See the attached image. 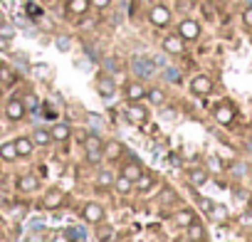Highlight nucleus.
I'll list each match as a JSON object with an SVG mask.
<instances>
[{
  "label": "nucleus",
  "instance_id": "nucleus-1",
  "mask_svg": "<svg viewBox=\"0 0 252 242\" xmlns=\"http://www.w3.org/2000/svg\"><path fill=\"white\" fill-rule=\"evenodd\" d=\"M126 119H129L134 126H144L146 121H149V111H146V106H141L139 101H131V106L126 109Z\"/></svg>",
  "mask_w": 252,
  "mask_h": 242
},
{
  "label": "nucleus",
  "instance_id": "nucleus-2",
  "mask_svg": "<svg viewBox=\"0 0 252 242\" xmlns=\"http://www.w3.org/2000/svg\"><path fill=\"white\" fill-rule=\"evenodd\" d=\"M149 20H151L156 28H166V25L171 23V13H168L166 5H154L151 13H149Z\"/></svg>",
  "mask_w": 252,
  "mask_h": 242
},
{
  "label": "nucleus",
  "instance_id": "nucleus-3",
  "mask_svg": "<svg viewBox=\"0 0 252 242\" xmlns=\"http://www.w3.org/2000/svg\"><path fill=\"white\" fill-rule=\"evenodd\" d=\"M82 215H84V220H87V222L96 225V222H101V220H104V208H101L99 203H87V205H84V210H82Z\"/></svg>",
  "mask_w": 252,
  "mask_h": 242
},
{
  "label": "nucleus",
  "instance_id": "nucleus-4",
  "mask_svg": "<svg viewBox=\"0 0 252 242\" xmlns=\"http://www.w3.org/2000/svg\"><path fill=\"white\" fill-rule=\"evenodd\" d=\"M178 35H181L183 40H198L200 25H198L195 20H183V23L178 25Z\"/></svg>",
  "mask_w": 252,
  "mask_h": 242
},
{
  "label": "nucleus",
  "instance_id": "nucleus-5",
  "mask_svg": "<svg viewBox=\"0 0 252 242\" xmlns=\"http://www.w3.org/2000/svg\"><path fill=\"white\" fill-rule=\"evenodd\" d=\"M190 89H193V94H198V96H205V94H210V89H213V82H210V77H205V74H198V77L190 82Z\"/></svg>",
  "mask_w": 252,
  "mask_h": 242
},
{
  "label": "nucleus",
  "instance_id": "nucleus-6",
  "mask_svg": "<svg viewBox=\"0 0 252 242\" xmlns=\"http://www.w3.org/2000/svg\"><path fill=\"white\" fill-rule=\"evenodd\" d=\"M25 104H23V99H10L8 101V106H5V114H8V119L10 121H20L23 116H25Z\"/></svg>",
  "mask_w": 252,
  "mask_h": 242
},
{
  "label": "nucleus",
  "instance_id": "nucleus-7",
  "mask_svg": "<svg viewBox=\"0 0 252 242\" xmlns=\"http://www.w3.org/2000/svg\"><path fill=\"white\" fill-rule=\"evenodd\" d=\"M37 188H40V178H37L35 173H25V176L18 178V190H20V193H32V190H37Z\"/></svg>",
  "mask_w": 252,
  "mask_h": 242
},
{
  "label": "nucleus",
  "instance_id": "nucleus-8",
  "mask_svg": "<svg viewBox=\"0 0 252 242\" xmlns=\"http://www.w3.org/2000/svg\"><path fill=\"white\" fill-rule=\"evenodd\" d=\"M124 94H126V99H129V101H141L146 96V87L141 82H129V84H126V89H124Z\"/></svg>",
  "mask_w": 252,
  "mask_h": 242
},
{
  "label": "nucleus",
  "instance_id": "nucleus-9",
  "mask_svg": "<svg viewBox=\"0 0 252 242\" xmlns=\"http://www.w3.org/2000/svg\"><path fill=\"white\" fill-rule=\"evenodd\" d=\"M62 200H64V193H62L60 188H52V190H47V193H45L42 205H45L47 210H55V208H60V205H62Z\"/></svg>",
  "mask_w": 252,
  "mask_h": 242
},
{
  "label": "nucleus",
  "instance_id": "nucleus-10",
  "mask_svg": "<svg viewBox=\"0 0 252 242\" xmlns=\"http://www.w3.org/2000/svg\"><path fill=\"white\" fill-rule=\"evenodd\" d=\"M183 37L181 35H168V37H163V50L168 52V55H181L183 52Z\"/></svg>",
  "mask_w": 252,
  "mask_h": 242
},
{
  "label": "nucleus",
  "instance_id": "nucleus-11",
  "mask_svg": "<svg viewBox=\"0 0 252 242\" xmlns=\"http://www.w3.org/2000/svg\"><path fill=\"white\" fill-rule=\"evenodd\" d=\"M215 119H218V124L227 126V124H232V119H235V109L230 104H220L215 109Z\"/></svg>",
  "mask_w": 252,
  "mask_h": 242
},
{
  "label": "nucleus",
  "instance_id": "nucleus-12",
  "mask_svg": "<svg viewBox=\"0 0 252 242\" xmlns=\"http://www.w3.org/2000/svg\"><path fill=\"white\" fill-rule=\"evenodd\" d=\"M96 91L101 94V96H114V91H116V84H114V79L111 77H99V82H96Z\"/></svg>",
  "mask_w": 252,
  "mask_h": 242
},
{
  "label": "nucleus",
  "instance_id": "nucleus-13",
  "mask_svg": "<svg viewBox=\"0 0 252 242\" xmlns=\"http://www.w3.org/2000/svg\"><path fill=\"white\" fill-rule=\"evenodd\" d=\"M186 230H188L186 235H188V240H190V242H203V240H205V227H203L200 222H195V220H193Z\"/></svg>",
  "mask_w": 252,
  "mask_h": 242
},
{
  "label": "nucleus",
  "instance_id": "nucleus-14",
  "mask_svg": "<svg viewBox=\"0 0 252 242\" xmlns=\"http://www.w3.org/2000/svg\"><path fill=\"white\" fill-rule=\"evenodd\" d=\"M114 188H116L119 195H129L131 188H134V181H129L126 176H116V178H114Z\"/></svg>",
  "mask_w": 252,
  "mask_h": 242
},
{
  "label": "nucleus",
  "instance_id": "nucleus-15",
  "mask_svg": "<svg viewBox=\"0 0 252 242\" xmlns=\"http://www.w3.org/2000/svg\"><path fill=\"white\" fill-rule=\"evenodd\" d=\"M89 5H92V0H69L67 10H69L72 15H84V13L89 10Z\"/></svg>",
  "mask_w": 252,
  "mask_h": 242
},
{
  "label": "nucleus",
  "instance_id": "nucleus-16",
  "mask_svg": "<svg viewBox=\"0 0 252 242\" xmlns=\"http://www.w3.org/2000/svg\"><path fill=\"white\" fill-rule=\"evenodd\" d=\"M101 156H104V158H109V161L119 158V156H121V144H119V141H109V144H104Z\"/></svg>",
  "mask_w": 252,
  "mask_h": 242
},
{
  "label": "nucleus",
  "instance_id": "nucleus-17",
  "mask_svg": "<svg viewBox=\"0 0 252 242\" xmlns=\"http://www.w3.org/2000/svg\"><path fill=\"white\" fill-rule=\"evenodd\" d=\"M173 220H176V225H181V227H188V225L195 220V212H193L190 208H183V210H178V212H176V217H173Z\"/></svg>",
  "mask_w": 252,
  "mask_h": 242
},
{
  "label": "nucleus",
  "instance_id": "nucleus-18",
  "mask_svg": "<svg viewBox=\"0 0 252 242\" xmlns=\"http://www.w3.org/2000/svg\"><path fill=\"white\" fill-rule=\"evenodd\" d=\"M188 181H190V185H205L208 183V171H203V168H193L190 173H188Z\"/></svg>",
  "mask_w": 252,
  "mask_h": 242
},
{
  "label": "nucleus",
  "instance_id": "nucleus-19",
  "mask_svg": "<svg viewBox=\"0 0 252 242\" xmlns=\"http://www.w3.org/2000/svg\"><path fill=\"white\" fill-rule=\"evenodd\" d=\"M0 158L3 161H15L18 158V149H15V141H8L0 146Z\"/></svg>",
  "mask_w": 252,
  "mask_h": 242
},
{
  "label": "nucleus",
  "instance_id": "nucleus-20",
  "mask_svg": "<svg viewBox=\"0 0 252 242\" xmlns=\"http://www.w3.org/2000/svg\"><path fill=\"white\" fill-rule=\"evenodd\" d=\"M134 185L139 188V193H149V190L154 188V176H151V173H141Z\"/></svg>",
  "mask_w": 252,
  "mask_h": 242
},
{
  "label": "nucleus",
  "instance_id": "nucleus-21",
  "mask_svg": "<svg viewBox=\"0 0 252 242\" xmlns=\"http://www.w3.org/2000/svg\"><path fill=\"white\" fill-rule=\"evenodd\" d=\"M84 149H87V151H101V149H104V141H101L96 134H87V136H84Z\"/></svg>",
  "mask_w": 252,
  "mask_h": 242
},
{
  "label": "nucleus",
  "instance_id": "nucleus-22",
  "mask_svg": "<svg viewBox=\"0 0 252 242\" xmlns=\"http://www.w3.org/2000/svg\"><path fill=\"white\" fill-rule=\"evenodd\" d=\"M111 237H114V227L104 225V222H96V240L99 242H109Z\"/></svg>",
  "mask_w": 252,
  "mask_h": 242
},
{
  "label": "nucleus",
  "instance_id": "nucleus-23",
  "mask_svg": "<svg viewBox=\"0 0 252 242\" xmlns=\"http://www.w3.org/2000/svg\"><path fill=\"white\" fill-rule=\"evenodd\" d=\"M144 173V168L139 166V163H129V166H124V171H121V176H126L129 181H134L136 183V178Z\"/></svg>",
  "mask_w": 252,
  "mask_h": 242
},
{
  "label": "nucleus",
  "instance_id": "nucleus-24",
  "mask_svg": "<svg viewBox=\"0 0 252 242\" xmlns=\"http://www.w3.org/2000/svg\"><path fill=\"white\" fill-rule=\"evenodd\" d=\"M50 134H52L55 141H67V139H69V126H67V124H57Z\"/></svg>",
  "mask_w": 252,
  "mask_h": 242
},
{
  "label": "nucleus",
  "instance_id": "nucleus-25",
  "mask_svg": "<svg viewBox=\"0 0 252 242\" xmlns=\"http://www.w3.org/2000/svg\"><path fill=\"white\" fill-rule=\"evenodd\" d=\"M15 149H18V156H30L32 153V141L30 139H18Z\"/></svg>",
  "mask_w": 252,
  "mask_h": 242
},
{
  "label": "nucleus",
  "instance_id": "nucleus-26",
  "mask_svg": "<svg viewBox=\"0 0 252 242\" xmlns=\"http://www.w3.org/2000/svg\"><path fill=\"white\" fill-rule=\"evenodd\" d=\"M109 185H114V173L111 171H101L96 176V188H109Z\"/></svg>",
  "mask_w": 252,
  "mask_h": 242
},
{
  "label": "nucleus",
  "instance_id": "nucleus-27",
  "mask_svg": "<svg viewBox=\"0 0 252 242\" xmlns=\"http://www.w3.org/2000/svg\"><path fill=\"white\" fill-rule=\"evenodd\" d=\"M55 139H52V134L50 131H45V129H40V131H35V144H40V146H47V144H52Z\"/></svg>",
  "mask_w": 252,
  "mask_h": 242
},
{
  "label": "nucleus",
  "instance_id": "nucleus-28",
  "mask_svg": "<svg viewBox=\"0 0 252 242\" xmlns=\"http://www.w3.org/2000/svg\"><path fill=\"white\" fill-rule=\"evenodd\" d=\"M210 215H213V220H215V222H222V220L227 217V208H225V205H213Z\"/></svg>",
  "mask_w": 252,
  "mask_h": 242
},
{
  "label": "nucleus",
  "instance_id": "nucleus-29",
  "mask_svg": "<svg viewBox=\"0 0 252 242\" xmlns=\"http://www.w3.org/2000/svg\"><path fill=\"white\" fill-rule=\"evenodd\" d=\"M146 96H149L154 104H163V99H166L161 89H149V91H146Z\"/></svg>",
  "mask_w": 252,
  "mask_h": 242
},
{
  "label": "nucleus",
  "instance_id": "nucleus-30",
  "mask_svg": "<svg viewBox=\"0 0 252 242\" xmlns=\"http://www.w3.org/2000/svg\"><path fill=\"white\" fill-rule=\"evenodd\" d=\"M67 237H69L72 242H84V230H69Z\"/></svg>",
  "mask_w": 252,
  "mask_h": 242
},
{
  "label": "nucleus",
  "instance_id": "nucleus-31",
  "mask_svg": "<svg viewBox=\"0 0 252 242\" xmlns=\"http://www.w3.org/2000/svg\"><path fill=\"white\" fill-rule=\"evenodd\" d=\"M23 104H25V109H35V106H37V96H35V94H28V96L23 99Z\"/></svg>",
  "mask_w": 252,
  "mask_h": 242
},
{
  "label": "nucleus",
  "instance_id": "nucleus-32",
  "mask_svg": "<svg viewBox=\"0 0 252 242\" xmlns=\"http://www.w3.org/2000/svg\"><path fill=\"white\" fill-rule=\"evenodd\" d=\"M87 161L96 166V163L101 161V151H87Z\"/></svg>",
  "mask_w": 252,
  "mask_h": 242
},
{
  "label": "nucleus",
  "instance_id": "nucleus-33",
  "mask_svg": "<svg viewBox=\"0 0 252 242\" xmlns=\"http://www.w3.org/2000/svg\"><path fill=\"white\" fill-rule=\"evenodd\" d=\"M25 212H28V208H25V205H20V208H13V212H10V215H13L15 220H23V217H25Z\"/></svg>",
  "mask_w": 252,
  "mask_h": 242
},
{
  "label": "nucleus",
  "instance_id": "nucleus-34",
  "mask_svg": "<svg viewBox=\"0 0 252 242\" xmlns=\"http://www.w3.org/2000/svg\"><path fill=\"white\" fill-rule=\"evenodd\" d=\"M213 205H215L213 200H208V198H200V210H205V212H210V210H213Z\"/></svg>",
  "mask_w": 252,
  "mask_h": 242
},
{
  "label": "nucleus",
  "instance_id": "nucleus-35",
  "mask_svg": "<svg viewBox=\"0 0 252 242\" xmlns=\"http://www.w3.org/2000/svg\"><path fill=\"white\" fill-rule=\"evenodd\" d=\"M208 168H210V171H220V161L210 156V158H208Z\"/></svg>",
  "mask_w": 252,
  "mask_h": 242
},
{
  "label": "nucleus",
  "instance_id": "nucleus-36",
  "mask_svg": "<svg viewBox=\"0 0 252 242\" xmlns=\"http://www.w3.org/2000/svg\"><path fill=\"white\" fill-rule=\"evenodd\" d=\"M242 20H245V25H247V28H252V8H247V10H245Z\"/></svg>",
  "mask_w": 252,
  "mask_h": 242
},
{
  "label": "nucleus",
  "instance_id": "nucleus-37",
  "mask_svg": "<svg viewBox=\"0 0 252 242\" xmlns=\"http://www.w3.org/2000/svg\"><path fill=\"white\" fill-rule=\"evenodd\" d=\"M57 47L60 50H69V37H60L57 40Z\"/></svg>",
  "mask_w": 252,
  "mask_h": 242
},
{
  "label": "nucleus",
  "instance_id": "nucleus-38",
  "mask_svg": "<svg viewBox=\"0 0 252 242\" xmlns=\"http://www.w3.org/2000/svg\"><path fill=\"white\" fill-rule=\"evenodd\" d=\"M166 77H168L171 82H178V79H181V74H176L173 69H168V72H166Z\"/></svg>",
  "mask_w": 252,
  "mask_h": 242
},
{
  "label": "nucleus",
  "instance_id": "nucleus-39",
  "mask_svg": "<svg viewBox=\"0 0 252 242\" xmlns=\"http://www.w3.org/2000/svg\"><path fill=\"white\" fill-rule=\"evenodd\" d=\"M109 3H111V0H94V5H96V8H106Z\"/></svg>",
  "mask_w": 252,
  "mask_h": 242
},
{
  "label": "nucleus",
  "instance_id": "nucleus-40",
  "mask_svg": "<svg viewBox=\"0 0 252 242\" xmlns=\"http://www.w3.org/2000/svg\"><path fill=\"white\" fill-rule=\"evenodd\" d=\"M52 242H72V240H69V237H67V235H57V237H55V240H52Z\"/></svg>",
  "mask_w": 252,
  "mask_h": 242
},
{
  "label": "nucleus",
  "instance_id": "nucleus-41",
  "mask_svg": "<svg viewBox=\"0 0 252 242\" xmlns=\"http://www.w3.org/2000/svg\"><path fill=\"white\" fill-rule=\"evenodd\" d=\"M35 72H37V74H47V72H50V67H45V64H42V67H35Z\"/></svg>",
  "mask_w": 252,
  "mask_h": 242
},
{
  "label": "nucleus",
  "instance_id": "nucleus-42",
  "mask_svg": "<svg viewBox=\"0 0 252 242\" xmlns=\"http://www.w3.org/2000/svg\"><path fill=\"white\" fill-rule=\"evenodd\" d=\"M3 37H13V30L10 28H3Z\"/></svg>",
  "mask_w": 252,
  "mask_h": 242
}]
</instances>
